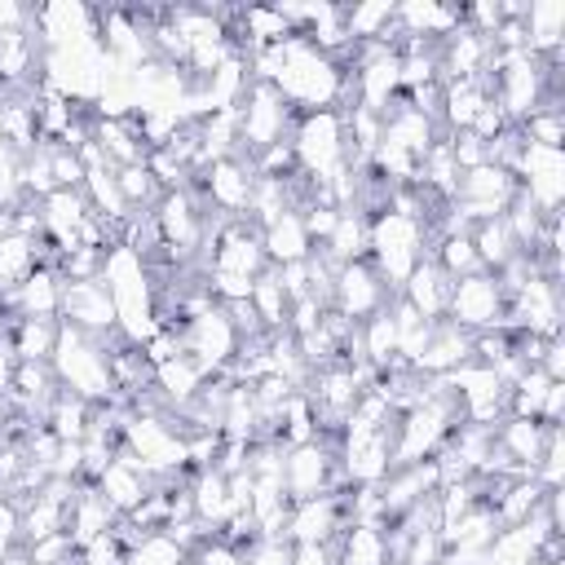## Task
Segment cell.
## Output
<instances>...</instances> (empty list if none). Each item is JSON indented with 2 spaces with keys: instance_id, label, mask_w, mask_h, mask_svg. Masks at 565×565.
Returning <instances> with one entry per match:
<instances>
[{
  "instance_id": "obj_1",
  "label": "cell",
  "mask_w": 565,
  "mask_h": 565,
  "mask_svg": "<svg viewBox=\"0 0 565 565\" xmlns=\"http://www.w3.org/2000/svg\"><path fill=\"white\" fill-rule=\"evenodd\" d=\"M102 287L110 291V305H115V327H119V340L128 344H146L154 331H159V305H154V274L146 265L141 252H132L128 243H110L102 252Z\"/></svg>"
},
{
  "instance_id": "obj_2",
  "label": "cell",
  "mask_w": 565,
  "mask_h": 565,
  "mask_svg": "<svg viewBox=\"0 0 565 565\" xmlns=\"http://www.w3.org/2000/svg\"><path fill=\"white\" fill-rule=\"evenodd\" d=\"M433 225H424L419 216L411 212H397V207H384L371 216V238H366V260L371 269L384 278V287L397 296V287L411 278V269L433 256Z\"/></svg>"
},
{
  "instance_id": "obj_3",
  "label": "cell",
  "mask_w": 565,
  "mask_h": 565,
  "mask_svg": "<svg viewBox=\"0 0 565 565\" xmlns=\"http://www.w3.org/2000/svg\"><path fill=\"white\" fill-rule=\"evenodd\" d=\"M106 344L110 340H97V335H84L79 327L62 322L57 327V349L49 358L53 375H57V388L102 406V402H115V384H110V362H106Z\"/></svg>"
},
{
  "instance_id": "obj_4",
  "label": "cell",
  "mask_w": 565,
  "mask_h": 565,
  "mask_svg": "<svg viewBox=\"0 0 565 565\" xmlns=\"http://www.w3.org/2000/svg\"><path fill=\"white\" fill-rule=\"evenodd\" d=\"M287 141H291V154H296V172L309 177L313 185H327L340 168H349V132H344L340 110L296 115Z\"/></svg>"
},
{
  "instance_id": "obj_5",
  "label": "cell",
  "mask_w": 565,
  "mask_h": 565,
  "mask_svg": "<svg viewBox=\"0 0 565 565\" xmlns=\"http://www.w3.org/2000/svg\"><path fill=\"white\" fill-rule=\"evenodd\" d=\"M124 450L163 486L185 477V433L172 424V415H137L128 411L124 419Z\"/></svg>"
},
{
  "instance_id": "obj_6",
  "label": "cell",
  "mask_w": 565,
  "mask_h": 565,
  "mask_svg": "<svg viewBox=\"0 0 565 565\" xmlns=\"http://www.w3.org/2000/svg\"><path fill=\"white\" fill-rule=\"evenodd\" d=\"M291 124H296V110L278 97V88L252 79L247 93H243V102H238V150H234V159L252 163L260 150L287 141L291 137Z\"/></svg>"
},
{
  "instance_id": "obj_7",
  "label": "cell",
  "mask_w": 565,
  "mask_h": 565,
  "mask_svg": "<svg viewBox=\"0 0 565 565\" xmlns=\"http://www.w3.org/2000/svg\"><path fill=\"white\" fill-rule=\"evenodd\" d=\"M177 340H181V353H190L207 375L230 371L234 358H238V349H243V335L234 331L225 305H216V300H207L194 313H185L177 322Z\"/></svg>"
},
{
  "instance_id": "obj_8",
  "label": "cell",
  "mask_w": 565,
  "mask_h": 565,
  "mask_svg": "<svg viewBox=\"0 0 565 565\" xmlns=\"http://www.w3.org/2000/svg\"><path fill=\"white\" fill-rule=\"evenodd\" d=\"M521 194L516 177L499 163H481V168H468L459 172V190H455V212L468 221V225H481V221H494L508 212V203Z\"/></svg>"
},
{
  "instance_id": "obj_9",
  "label": "cell",
  "mask_w": 565,
  "mask_h": 565,
  "mask_svg": "<svg viewBox=\"0 0 565 565\" xmlns=\"http://www.w3.org/2000/svg\"><path fill=\"white\" fill-rule=\"evenodd\" d=\"M269 269L265 247H260V230L252 221H225L203 256V274H230V278H247L256 282Z\"/></svg>"
},
{
  "instance_id": "obj_10",
  "label": "cell",
  "mask_w": 565,
  "mask_h": 565,
  "mask_svg": "<svg viewBox=\"0 0 565 565\" xmlns=\"http://www.w3.org/2000/svg\"><path fill=\"white\" fill-rule=\"evenodd\" d=\"M508 318V300H503V287L494 282V274H468L450 287V305H446V322L463 327L468 335H481V331H499Z\"/></svg>"
},
{
  "instance_id": "obj_11",
  "label": "cell",
  "mask_w": 565,
  "mask_h": 565,
  "mask_svg": "<svg viewBox=\"0 0 565 565\" xmlns=\"http://www.w3.org/2000/svg\"><path fill=\"white\" fill-rule=\"evenodd\" d=\"M508 331H525V335H561V278L547 274H530L512 296H508Z\"/></svg>"
},
{
  "instance_id": "obj_12",
  "label": "cell",
  "mask_w": 565,
  "mask_h": 565,
  "mask_svg": "<svg viewBox=\"0 0 565 565\" xmlns=\"http://www.w3.org/2000/svg\"><path fill=\"white\" fill-rule=\"evenodd\" d=\"M252 185H256V172H252V163H243V159H216V163H207L194 181H190V190L203 199V207L212 212H221L225 221H247V203H252Z\"/></svg>"
},
{
  "instance_id": "obj_13",
  "label": "cell",
  "mask_w": 565,
  "mask_h": 565,
  "mask_svg": "<svg viewBox=\"0 0 565 565\" xmlns=\"http://www.w3.org/2000/svg\"><path fill=\"white\" fill-rule=\"evenodd\" d=\"M516 185L543 216H561V203H565V150L525 141L521 159H516Z\"/></svg>"
},
{
  "instance_id": "obj_14",
  "label": "cell",
  "mask_w": 565,
  "mask_h": 565,
  "mask_svg": "<svg viewBox=\"0 0 565 565\" xmlns=\"http://www.w3.org/2000/svg\"><path fill=\"white\" fill-rule=\"evenodd\" d=\"M393 300V291L384 287V278L371 269V260H353V265H340L335 269V282H331V309L344 318V322H366L375 318L384 305Z\"/></svg>"
},
{
  "instance_id": "obj_15",
  "label": "cell",
  "mask_w": 565,
  "mask_h": 565,
  "mask_svg": "<svg viewBox=\"0 0 565 565\" xmlns=\"http://www.w3.org/2000/svg\"><path fill=\"white\" fill-rule=\"evenodd\" d=\"M62 322H71V327H79L84 335H97V340H115L119 335L115 305H110V291L102 287V278L66 282V291H62Z\"/></svg>"
},
{
  "instance_id": "obj_16",
  "label": "cell",
  "mask_w": 565,
  "mask_h": 565,
  "mask_svg": "<svg viewBox=\"0 0 565 565\" xmlns=\"http://www.w3.org/2000/svg\"><path fill=\"white\" fill-rule=\"evenodd\" d=\"M344 525H349L344 494L300 499V503H291V512H287V543H335Z\"/></svg>"
},
{
  "instance_id": "obj_17",
  "label": "cell",
  "mask_w": 565,
  "mask_h": 565,
  "mask_svg": "<svg viewBox=\"0 0 565 565\" xmlns=\"http://www.w3.org/2000/svg\"><path fill=\"white\" fill-rule=\"evenodd\" d=\"M93 486L102 490V499H106L119 516H128V512H137V508L146 503V494H150L159 481H154V477H150V472H146V468H141V463L119 446V450H115V459L97 472V481H93Z\"/></svg>"
},
{
  "instance_id": "obj_18",
  "label": "cell",
  "mask_w": 565,
  "mask_h": 565,
  "mask_svg": "<svg viewBox=\"0 0 565 565\" xmlns=\"http://www.w3.org/2000/svg\"><path fill=\"white\" fill-rule=\"evenodd\" d=\"M62 291H66L62 269L40 265L26 282H18L9 296H0V309L13 318H62Z\"/></svg>"
},
{
  "instance_id": "obj_19",
  "label": "cell",
  "mask_w": 565,
  "mask_h": 565,
  "mask_svg": "<svg viewBox=\"0 0 565 565\" xmlns=\"http://www.w3.org/2000/svg\"><path fill=\"white\" fill-rule=\"evenodd\" d=\"M459 22H463V9H459V4L406 0V4H397V9H393L397 44H402V40H428V44H441Z\"/></svg>"
},
{
  "instance_id": "obj_20",
  "label": "cell",
  "mask_w": 565,
  "mask_h": 565,
  "mask_svg": "<svg viewBox=\"0 0 565 565\" xmlns=\"http://www.w3.org/2000/svg\"><path fill=\"white\" fill-rule=\"evenodd\" d=\"M552 428H556V424H543V419H516V415H508V419L494 428V446H499V455L512 463V472L534 477V463L543 459V446H547Z\"/></svg>"
},
{
  "instance_id": "obj_21",
  "label": "cell",
  "mask_w": 565,
  "mask_h": 565,
  "mask_svg": "<svg viewBox=\"0 0 565 565\" xmlns=\"http://www.w3.org/2000/svg\"><path fill=\"white\" fill-rule=\"evenodd\" d=\"M450 287H455V278H450L433 256H424V260L411 269V278L397 287V296H402L419 318L441 322V318H446V305H450Z\"/></svg>"
},
{
  "instance_id": "obj_22",
  "label": "cell",
  "mask_w": 565,
  "mask_h": 565,
  "mask_svg": "<svg viewBox=\"0 0 565 565\" xmlns=\"http://www.w3.org/2000/svg\"><path fill=\"white\" fill-rule=\"evenodd\" d=\"M468 358H472V335L463 327H455V322L441 318V322H433L428 344L419 349V358L411 362V371L415 375H428V380H441V375H450Z\"/></svg>"
},
{
  "instance_id": "obj_23",
  "label": "cell",
  "mask_w": 565,
  "mask_h": 565,
  "mask_svg": "<svg viewBox=\"0 0 565 565\" xmlns=\"http://www.w3.org/2000/svg\"><path fill=\"white\" fill-rule=\"evenodd\" d=\"M115 521H119V512L102 499V490H97L93 481H79V494H75L71 516H66V534H71L75 552H79V547H88L93 539L110 534V530H115Z\"/></svg>"
},
{
  "instance_id": "obj_24",
  "label": "cell",
  "mask_w": 565,
  "mask_h": 565,
  "mask_svg": "<svg viewBox=\"0 0 565 565\" xmlns=\"http://www.w3.org/2000/svg\"><path fill=\"white\" fill-rule=\"evenodd\" d=\"M331 565H388L384 521H349L331 543Z\"/></svg>"
},
{
  "instance_id": "obj_25",
  "label": "cell",
  "mask_w": 565,
  "mask_h": 565,
  "mask_svg": "<svg viewBox=\"0 0 565 565\" xmlns=\"http://www.w3.org/2000/svg\"><path fill=\"white\" fill-rule=\"evenodd\" d=\"M207 384V371L190 358V353H177V358H168V362H159L154 366V393L163 397V406L168 411H181V406H190L194 402V393Z\"/></svg>"
},
{
  "instance_id": "obj_26",
  "label": "cell",
  "mask_w": 565,
  "mask_h": 565,
  "mask_svg": "<svg viewBox=\"0 0 565 565\" xmlns=\"http://www.w3.org/2000/svg\"><path fill=\"white\" fill-rule=\"evenodd\" d=\"M260 247H265V260L278 269V265H291V260H305L313 252V238L300 221V212H282L274 225L260 230Z\"/></svg>"
},
{
  "instance_id": "obj_27",
  "label": "cell",
  "mask_w": 565,
  "mask_h": 565,
  "mask_svg": "<svg viewBox=\"0 0 565 565\" xmlns=\"http://www.w3.org/2000/svg\"><path fill=\"white\" fill-rule=\"evenodd\" d=\"M543 499H547V490H543L534 477H508V481L499 486V494H494L490 512H494L499 530H508V525L530 521V516L543 508Z\"/></svg>"
},
{
  "instance_id": "obj_28",
  "label": "cell",
  "mask_w": 565,
  "mask_h": 565,
  "mask_svg": "<svg viewBox=\"0 0 565 565\" xmlns=\"http://www.w3.org/2000/svg\"><path fill=\"white\" fill-rule=\"evenodd\" d=\"M40 238L44 234H0V296H9L18 282H26L40 269Z\"/></svg>"
},
{
  "instance_id": "obj_29",
  "label": "cell",
  "mask_w": 565,
  "mask_h": 565,
  "mask_svg": "<svg viewBox=\"0 0 565 565\" xmlns=\"http://www.w3.org/2000/svg\"><path fill=\"white\" fill-rule=\"evenodd\" d=\"M57 327H62V318H13L9 344H13L18 362H49L57 349Z\"/></svg>"
},
{
  "instance_id": "obj_30",
  "label": "cell",
  "mask_w": 565,
  "mask_h": 565,
  "mask_svg": "<svg viewBox=\"0 0 565 565\" xmlns=\"http://www.w3.org/2000/svg\"><path fill=\"white\" fill-rule=\"evenodd\" d=\"M472 247H477V256H481V269H486V274H499L503 265H512L516 256H525V252L516 247V238H512V230H508V221H503V216L472 225Z\"/></svg>"
},
{
  "instance_id": "obj_31",
  "label": "cell",
  "mask_w": 565,
  "mask_h": 565,
  "mask_svg": "<svg viewBox=\"0 0 565 565\" xmlns=\"http://www.w3.org/2000/svg\"><path fill=\"white\" fill-rule=\"evenodd\" d=\"M366 238H371V216L362 212H340L335 230L327 243H318L335 265H353V260H366Z\"/></svg>"
},
{
  "instance_id": "obj_32",
  "label": "cell",
  "mask_w": 565,
  "mask_h": 565,
  "mask_svg": "<svg viewBox=\"0 0 565 565\" xmlns=\"http://www.w3.org/2000/svg\"><path fill=\"white\" fill-rule=\"evenodd\" d=\"M88 419H93V402H84V397H75V393L62 388V393L53 397L49 415H44V428H49L57 441H84Z\"/></svg>"
},
{
  "instance_id": "obj_33",
  "label": "cell",
  "mask_w": 565,
  "mask_h": 565,
  "mask_svg": "<svg viewBox=\"0 0 565 565\" xmlns=\"http://www.w3.org/2000/svg\"><path fill=\"white\" fill-rule=\"evenodd\" d=\"M247 305H252L256 322H260L269 335H274V331H287V296H282V287H278V278H274V265L252 282Z\"/></svg>"
},
{
  "instance_id": "obj_34",
  "label": "cell",
  "mask_w": 565,
  "mask_h": 565,
  "mask_svg": "<svg viewBox=\"0 0 565 565\" xmlns=\"http://www.w3.org/2000/svg\"><path fill=\"white\" fill-rule=\"evenodd\" d=\"M433 260L459 282V278H468V274H481V256H477V247H472V234H441L437 243H433Z\"/></svg>"
},
{
  "instance_id": "obj_35",
  "label": "cell",
  "mask_w": 565,
  "mask_h": 565,
  "mask_svg": "<svg viewBox=\"0 0 565 565\" xmlns=\"http://www.w3.org/2000/svg\"><path fill=\"white\" fill-rule=\"evenodd\" d=\"M128 565H194V556L177 539H168L163 530H146L128 547Z\"/></svg>"
},
{
  "instance_id": "obj_36",
  "label": "cell",
  "mask_w": 565,
  "mask_h": 565,
  "mask_svg": "<svg viewBox=\"0 0 565 565\" xmlns=\"http://www.w3.org/2000/svg\"><path fill=\"white\" fill-rule=\"evenodd\" d=\"M115 181H119V194H124L128 212H150V207L163 199V190H159V181L150 177V168H146V163L115 168Z\"/></svg>"
},
{
  "instance_id": "obj_37",
  "label": "cell",
  "mask_w": 565,
  "mask_h": 565,
  "mask_svg": "<svg viewBox=\"0 0 565 565\" xmlns=\"http://www.w3.org/2000/svg\"><path fill=\"white\" fill-rule=\"evenodd\" d=\"M516 128H521L525 141H534V146H556V150H561V141H565V110H561V106H539V110H534L530 119H521Z\"/></svg>"
},
{
  "instance_id": "obj_38",
  "label": "cell",
  "mask_w": 565,
  "mask_h": 565,
  "mask_svg": "<svg viewBox=\"0 0 565 565\" xmlns=\"http://www.w3.org/2000/svg\"><path fill=\"white\" fill-rule=\"evenodd\" d=\"M49 159H53V185L57 190H79L84 185V163H79V154L71 146L49 141Z\"/></svg>"
},
{
  "instance_id": "obj_39",
  "label": "cell",
  "mask_w": 565,
  "mask_h": 565,
  "mask_svg": "<svg viewBox=\"0 0 565 565\" xmlns=\"http://www.w3.org/2000/svg\"><path fill=\"white\" fill-rule=\"evenodd\" d=\"M243 565H291V543L287 539H252L243 547Z\"/></svg>"
},
{
  "instance_id": "obj_40",
  "label": "cell",
  "mask_w": 565,
  "mask_h": 565,
  "mask_svg": "<svg viewBox=\"0 0 565 565\" xmlns=\"http://www.w3.org/2000/svg\"><path fill=\"white\" fill-rule=\"evenodd\" d=\"M22 547V508L18 499H0V556Z\"/></svg>"
},
{
  "instance_id": "obj_41",
  "label": "cell",
  "mask_w": 565,
  "mask_h": 565,
  "mask_svg": "<svg viewBox=\"0 0 565 565\" xmlns=\"http://www.w3.org/2000/svg\"><path fill=\"white\" fill-rule=\"evenodd\" d=\"M291 565H331V543H291Z\"/></svg>"
},
{
  "instance_id": "obj_42",
  "label": "cell",
  "mask_w": 565,
  "mask_h": 565,
  "mask_svg": "<svg viewBox=\"0 0 565 565\" xmlns=\"http://www.w3.org/2000/svg\"><path fill=\"white\" fill-rule=\"evenodd\" d=\"M543 371H547V380H565V340L561 335H552L547 340V349H543V362H539Z\"/></svg>"
},
{
  "instance_id": "obj_43",
  "label": "cell",
  "mask_w": 565,
  "mask_h": 565,
  "mask_svg": "<svg viewBox=\"0 0 565 565\" xmlns=\"http://www.w3.org/2000/svg\"><path fill=\"white\" fill-rule=\"evenodd\" d=\"M0 146H4V137H0Z\"/></svg>"
},
{
  "instance_id": "obj_44",
  "label": "cell",
  "mask_w": 565,
  "mask_h": 565,
  "mask_svg": "<svg viewBox=\"0 0 565 565\" xmlns=\"http://www.w3.org/2000/svg\"><path fill=\"white\" fill-rule=\"evenodd\" d=\"M388 565H393V561H388Z\"/></svg>"
}]
</instances>
